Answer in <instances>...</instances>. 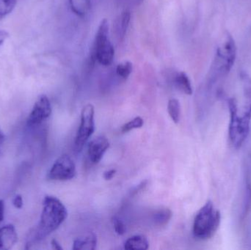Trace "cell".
I'll use <instances>...</instances> for the list:
<instances>
[{"instance_id": "obj_1", "label": "cell", "mask_w": 251, "mask_h": 250, "mask_svg": "<svg viewBox=\"0 0 251 250\" xmlns=\"http://www.w3.org/2000/svg\"><path fill=\"white\" fill-rule=\"evenodd\" d=\"M68 211L63 203L56 197L47 195L43 202L41 220L37 228L30 234L32 239L26 244V249L33 241H40L57 230L66 220Z\"/></svg>"}, {"instance_id": "obj_2", "label": "cell", "mask_w": 251, "mask_h": 250, "mask_svg": "<svg viewBox=\"0 0 251 250\" xmlns=\"http://www.w3.org/2000/svg\"><path fill=\"white\" fill-rule=\"evenodd\" d=\"M237 57V45L232 35L226 32L217 47L213 63L211 66L210 83L226 76L234 66Z\"/></svg>"}, {"instance_id": "obj_3", "label": "cell", "mask_w": 251, "mask_h": 250, "mask_svg": "<svg viewBox=\"0 0 251 250\" xmlns=\"http://www.w3.org/2000/svg\"><path fill=\"white\" fill-rule=\"evenodd\" d=\"M221 215L215 209L212 201L204 204L196 214L193 222V236L200 240L210 239L216 233L221 225Z\"/></svg>"}, {"instance_id": "obj_4", "label": "cell", "mask_w": 251, "mask_h": 250, "mask_svg": "<svg viewBox=\"0 0 251 250\" xmlns=\"http://www.w3.org/2000/svg\"><path fill=\"white\" fill-rule=\"evenodd\" d=\"M109 28L108 21L103 19L96 33L91 51V60L104 66H110L115 57L114 47L109 38Z\"/></svg>"}, {"instance_id": "obj_5", "label": "cell", "mask_w": 251, "mask_h": 250, "mask_svg": "<svg viewBox=\"0 0 251 250\" xmlns=\"http://www.w3.org/2000/svg\"><path fill=\"white\" fill-rule=\"evenodd\" d=\"M95 110L92 104L85 105L81 112L80 125L75 137V148L76 151H80L91 138L95 131L94 121Z\"/></svg>"}, {"instance_id": "obj_6", "label": "cell", "mask_w": 251, "mask_h": 250, "mask_svg": "<svg viewBox=\"0 0 251 250\" xmlns=\"http://www.w3.org/2000/svg\"><path fill=\"white\" fill-rule=\"evenodd\" d=\"M76 169L75 163L67 154L60 156L53 164L49 172L50 180L66 182L72 180L76 176Z\"/></svg>"}, {"instance_id": "obj_7", "label": "cell", "mask_w": 251, "mask_h": 250, "mask_svg": "<svg viewBox=\"0 0 251 250\" xmlns=\"http://www.w3.org/2000/svg\"><path fill=\"white\" fill-rule=\"evenodd\" d=\"M51 111V103L48 97L46 95H41L34 104L33 108L28 117L26 120L27 126H35L41 124L50 117Z\"/></svg>"}, {"instance_id": "obj_8", "label": "cell", "mask_w": 251, "mask_h": 250, "mask_svg": "<svg viewBox=\"0 0 251 250\" xmlns=\"http://www.w3.org/2000/svg\"><path fill=\"white\" fill-rule=\"evenodd\" d=\"M110 144L106 136H97L88 144V154L90 161L93 164H98L104 157L107 150L110 148Z\"/></svg>"}, {"instance_id": "obj_9", "label": "cell", "mask_w": 251, "mask_h": 250, "mask_svg": "<svg viewBox=\"0 0 251 250\" xmlns=\"http://www.w3.org/2000/svg\"><path fill=\"white\" fill-rule=\"evenodd\" d=\"M251 208V156L246 160L245 168V192L242 218L247 217Z\"/></svg>"}, {"instance_id": "obj_10", "label": "cell", "mask_w": 251, "mask_h": 250, "mask_svg": "<svg viewBox=\"0 0 251 250\" xmlns=\"http://www.w3.org/2000/svg\"><path fill=\"white\" fill-rule=\"evenodd\" d=\"M17 241V233L13 225H7L0 228V250L11 249Z\"/></svg>"}, {"instance_id": "obj_11", "label": "cell", "mask_w": 251, "mask_h": 250, "mask_svg": "<svg viewBox=\"0 0 251 250\" xmlns=\"http://www.w3.org/2000/svg\"><path fill=\"white\" fill-rule=\"evenodd\" d=\"M97 236L94 233H89L74 241V250H94L97 249Z\"/></svg>"}, {"instance_id": "obj_12", "label": "cell", "mask_w": 251, "mask_h": 250, "mask_svg": "<svg viewBox=\"0 0 251 250\" xmlns=\"http://www.w3.org/2000/svg\"><path fill=\"white\" fill-rule=\"evenodd\" d=\"M174 85L178 91L187 95L193 94V87L187 73L183 71L178 72L174 76Z\"/></svg>"}, {"instance_id": "obj_13", "label": "cell", "mask_w": 251, "mask_h": 250, "mask_svg": "<svg viewBox=\"0 0 251 250\" xmlns=\"http://www.w3.org/2000/svg\"><path fill=\"white\" fill-rule=\"evenodd\" d=\"M71 10L79 17H85L91 9V0H69Z\"/></svg>"}, {"instance_id": "obj_14", "label": "cell", "mask_w": 251, "mask_h": 250, "mask_svg": "<svg viewBox=\"0 0 251 250\" xmlns=\"http://www.w3.org/2000/svg\"><path fill=\"white\" fill-rule=\"evenodd\" d=\"M149 242L143 235H135L126 241L125 250H146L149 249Z\"/></svg>"}, {"instance_id": "obj_15", "label": "cell", "mask_w": 251, "mask_h": 250, "mask_svg": "<svg viewBox=\"0 0 251 250\" xmlns=\"http://www.w3.org/2000/svg\"><path fill=\"white\" fill-rule=\"evenodd\" d=\"M131 20V13L129 10H125L121 13L116 22V30L119 38H125Z\"/></svg>"}, {"instance_id": "obj_16", "label": "cell", "mask_w": 251, "mask_h": 250, "mask_svg": "<svg viewBox=\"0 0 251 250\" xmlns=\"http://www.w3.org/2000/svg\"><path fill=\"white\" fill-rule=\"evenodd\" d=\"M173 213L169 208H162L156 211L153 216V221L159 227L165 226L172 217Z\"/></svg>"}, {"instance_id": "obj_17", "label": "cell", "mask_w": 251, "mask_h": 250, "mask_svg": "<svg viewBox=\"0 0 251 250\" xmlns=\"http://www.w3.org/2000/svg\"><path fill=\"white\" fill-rule=\"evenodd\" d=\"M168 113L173 122L178 123L181 117V106L179 101L176 98H171L168 104Z\"/></svg>"}, {"instance_id": "obj_18", "label": "cell", "mask_w": 251, "mask_h": 250, "mask_svg": "<svg viewBox=\"0 0 251 250\" xmlns=\"http://www.w3.org/2000/svg\"><path fill=\"white\" fill-rule=\"evenodd\" d=\"M133 65L130 61H124L116 66V75L121 79L126 80L132 73Z\"/></svg>"}, {"instance_id": "obj_19", "label": "cell", "mask_w": 251, "mask_h": 250, "mask_svg": "<svg viewBox=\"0 0 251 250\" xmlns=\"http://www.w3.org/2000/svg\"><path fill=\"white\" fill-rule=\"evenodd\" d=\"M143 125H144L143 119L141 117H136L125 123L122 126L121 131H122V133H127V132L134 130V129H140V128L143 127Z\"/></svg>"}, {"instance_id": "obj_20", "label": "cell", "mask_w": 251, "mask_h": 250, "mask_svg": "<svg viewBox=\"0 0 251 250\" xmlns=\"http://www.w3.org/2000/svg\"><path fill=\"white\" fill-rule=\"evenodd\" d=\"M16 3L17 0H0V17L11 13Z\"/></svg>"}, {"instance_id": "obj_21", "label": "cell", "mask_w": 251, "mask_h": 250, "mask_svg": "<svg viewBox=\"0 0 251 250\" xmlns=\"http://www.w3.org/2000/svg\"><path fill=\"white\" fill-rule=\"evenodd\" d=\"M112 223H113L115 231H116L118 235L123 236V235L125 234L126 229L125 223H123V221L119 217H116V216L113 217V219H112Z\"/></svg>"}, {"instance_id": "obj_22", "label": "cell", "mask_w": 251, "mask_h": 250, "mask_svg": "<svg viewBox=\"0 0 251 250\" xmlns=\"http://www.w3.org/2000/svg\"><path fill=\"white\" fill-rule=\"evenodd\" d=\"M13 204L15 208H22L23 206V199L20 195H17L15 196L13 200Z\"/></svg>"}, {"instance_id": "obj_23", "label": "cell", "mask_w": 251, "mask_h": 250, "mask_svg": "<svg viewBox=\"0 0 251 250\" xmlns=\"http://www.w3.org/2000/svg\"><path fill=\"white\" fill-rule=\"evenodd\" d=\"M116 170L115 169H112V170H107V171L104 173V179L106 181H110L114 178L115 175L116 173Z\"/></svg>"}, {"instance_id": "obj_24", "label": "cell", "mask_w": 251, "mask_h": 250, "mask_svg": "<svg viewBox=\"0 0 251 250\" xmlns=\"http://www.w3.org/2000/svg\"><path fill=\"white\" fill-rule=\"evenodd\" d=\"M9 37L8 32L4 30H0V45L6 41Z\"/></svg>"}, {"instance_id": "obj_25", "label": "cell", "mask_w": 251, "mask_h": 250, "mask_svg": "<svg viewBox=\"0 0 251 250\" xmlns=\"http://www.w3.org/2000/svg\"><path fill=\"white\" fill-rule=\"evenodd\" d=\"M4 204L2 200H0V223L4 220Z\"/></svg>"}, {"instance_id": "obj_26", "label": "cell", "mask_w": 251, "mask_h": 250, "mask_svg": "<svg viewBox=\"0 0 251 250\" xmlns=\"http://www.w3.org/2000/svg\"><path fill=\"white\" fill-rule=\"evenodd\" d=\"M51 247H52L53 249L56 250H63V248H62L61 245H60L58 242H57L56 239H52L51 242Z\"/></svg>"}, {"instance_id": "obj_27", "label": "cell", "mask_w": 251, "mask_h": 250, "mask_svg": "<svg viewBox=\"0 0 251 250\" xmlns=\"http://www.w3.org/2000/svg\"><path fill=\"white\" fill-rule=\"evenodd\" d=\"M4 138H5V136H4V132L1 130V128H0V142H2L4 140Z\"/></svg>"}]
</instances>
